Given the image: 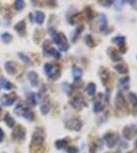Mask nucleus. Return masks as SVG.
<instances>
[{
  "instance_id": "20",
  "label": "nucleus",
  "mask_w": 137,
  "mask_h": 153,
  "mask_svg": "<svg viewBox=\"0 0 137 153\" xmlns=\"http://www.w3.org/2000/svg\"><path fill=\"white\" fill-rule=\"evenodd\" d=\"M99 74H100V80H101V82H103V84L104 86H106L108 81H110V73H108L104 68H101L100 73Z\"/></svg>"
},
{
  "instance_id": "33",
  "label": "nucleus",
  "mask_w": 137,
  "mask_h": 153,
  "mask_svg": "<svg viewBox=\"0 0 137 153\" xmlns=\"http://www.w3.org/2000/svg\"><path fill=\"white\" fill-rule=\"evenodd\" d=\"M83 32V26H79V27H77V29L75 30V32H74L73 34V42H76V40L79 38V36H80V34Z\"/></svg>"
},
{
  "instance_id": "28",
  "label": "nucleus",
  "mask_w": 137,
  "mask_h": 153,
  "mask_svg": "<svg viewBox=\"0 0 137 153\" xmlns=\"http://www.w3.org/2000/svg\"><path fill=\"white\" fill-rule=\"evenodd\" d=\"M4 120H5L6 125H7V126H8L9 128H13V127H15V119H12V117H11V115L9 114V113H6V114H5Z\"/></svg>"
},
{
  "instance_id": "15",
  "label": "nucleus",
  "mask_w": 137,
  "mask_h": 153,
  "mask_svg": "<svg viewBox=\"0 0 137 153\" xmlns=\"http://www.w3.org/2000/svg\"><path fill=\"white\" fill-rule=\"evenodd\" d=\"M28 79H29L30 84L33 87H37L39 85V76L36 71H30L28 74Z\"/></svg>"
},
{
  "instance_id": "18",
  "label": "nucleus",
  "mask_w": 137,
  "mask_h": 153,
  "mask_svg": "<svg viewBox=\"0 0 137 153\" xmlns=\"http://www.w3.org/2000/svg\"><path fill=\"white\" fill-rule=\"evenodd\" d=\"M129 76H124L119 81V85H118V89L120 91H123V90H127L129 88Z\"/></svg>"
},
{
  "instance_id": "36",
  "label": "nucleus",
  "mask_w": 137,
  "mask_h": 153,
  "mask_svg": "<svg viewBox=\"0 0 137 153\" xmlns=\"http://www.w3.org/2000/svg\"><path fill=\"white\" fill-rule=\"evenodd\" d=\"M129 100L134 106L137 105V95L135 93H130L129 94Z\"/></svg>"
},
{
  "instance_id": "43",
  "label": "nucleus",
  "mask_w": 137,
  "mask_h": 153,
  "mask_svg": "<svg viewBox=\"0 0 137 153\" xmlns=\"http://www.w3.org/2000/svg\"><path fill=\"white\" fill-rule=\"evenodd\" d=\"M135 147L137 148V139H136V141H135Z\"/></svg>"
},
{
  "instance_id": "40",
  "label": "nucleus",
  "mask_w": 137,
  "mask_h": 153,
  "mask_svg": "<svg viewBox=\"0 0 137 153\" xmlns=\"http://www.w3.org/2000/svg\"><path fill=\"white\" fill-rule=\"evenodd\" d=\"M78 148L75 147V146H70V147L67 149V153H78Z\"/></svg>"
},
{
  "instance_id": "9",
  "label": "nucleus",
  "mask_w": 137,
  "mask_h": 153,
  "mask_svg": "<svg viewBox=\"0 0 137 153\" xmlns=\"http://www.w3.org/2000/svg\"><path fill=\"white\" fill-rule=\"evenodd\" d=\"M71 105L73 106L75 109L81 110V109H83V108L87 106V103H86V101L84 100V98H83V97L75 96L71 100Z\"/></svg>"
},
{
  "instance_id": "41",
  "label": "nucleus",
  "mask_w": 137,
  "mask_h": 153,
  "mask_svg": "<svg viewBox=\"0 0 137 153\" xmlns=\"http://www.w3.org/2000/svg\"><path fill=\"white\" fill-rule=\"evenodd\" d=\"M3 139H4V132H3V130L0 128V142L3 141Z\"/></svg>"
},
{
  "instance_id": "32",
  "label": "nucleus",
  "mask_w": 137,
  "mask_h": 153,
  "mask_svg": "<svg viewBox=\"0 0 137 153\" xmlns=\"http://www.w3.org/2000/svg\"><path fill=\"white\" fill-rule=\"evenodd\" d=\"M68 144V141L64 140V139H62V140H57L56 142H55V147H56V149H64V147Z\"/></svg>"
},
{
  "instance_id": "12",
  "label": "nucleus",
  "mask_w": 137,
  "mask_h": 153,
  "mask_svg": "<svg viewBox=\"0 0 137 153\" xmlns=\"http://www.w3.org/2000/svg\"><path fill=\"white\" fill-rule=\"evenodd\" d=\"M103 139L106 143V146H108V148H113L114 146L117 144L118 136L116 135L115 133H113V132H108V133H106L105 135H104Z\"/></svg>"
},
{
  "instance_id": "29",
  "label": "nucleus",
  "mask_w": 137,
  "mask_h": 153,
  "mask_svg": "<svg viewBox=\"0 0 137 153\" xmlns=\"http://www.w3.org/2000/svg\"><path fill=\"white\" fill-rule=\"evenodd\" d=\"M1 39H2V41H3V43L9 44L11 41H12V35L9 34L8 32H5V33H3L1 35Z\"/></svg>"
},
{
  "instance_id": "13",
  "label": "nucleus",
  "mask_w": 137,
  "mask_h": 153,
  "mask_svg": "<svg viewBox=\"0 0 137 153\" xmlns=\"http://www.w3.org/2000/svg\"><path fill=\"white\" fill-rule=\"evenodd\" d=\"M98 25L100 32H105L108 29V18H106L104 13H99L98 15Z\"/></svg>"
},
{
  "instance_id": "5",
  "label": "nucleus",
  "mask_w": 137,
  "mask_h": 153,
  "mask_svg": "<svg viewBox=\"0 0 137 153\" xmlns=\"http://www.w3.org/2000/svg\"><path fill=\"white\" fill-rule=\"evenodd\" d=\"M11 138L15 141H20V142L24 141L25 138H26V130L21 125H18L11 133Z\"/></svg>"
},
{
  "instance_id": "44",
  "label": "nucleus",
  "mask_w": 137,
  "mask_h": 153,
  "mask_svg": "<svg viewBox=\"0 0 137 153\" xmlns=\"http://www.w3.org/2000/svg\"><path fill=\"white\" fill-rule=\"evenodd\" d=\"M1 110H2V109H1V106H0V113H1Z\"/></svg>"
},
{
  "instance_id": "19",
  "label": "nucleus",
  "mask_w": 137,
  "mask_h": 153,
  "mask_svg": "<svg viewBox=\"0 0 137 153\" xmlns=\"http://www.w3.org/2000/svg\"><path fill=\"white\" fill-rule=\"evenodd\" d=\"M108 54H110V57L111 59L113 60V61H120V60H122V56L119 54V52H118V50L114 49V48H111V49H108Z\"/></svg>"
},
{
  "instance_id": "4",
  "label": "nucleus",
  "mask_w": 137,
  "mask_h": 153,
  "mask_svg": "<svg viewBox=\"0 0 137 153\" xmlns=\"http://www.w3.org/2000/svg\"><path fill=\"white\" fill-rule=\"evenodd\" d=\"M15 113L18 117H23L28 120H33L34 119V113L28 107L24 105L23 103H18L17 107L15 108Z\"/></svg>"
},
{
  "instance_id": "7",
  "label": "nucleus",
  "mask_w": 137,
  "mask_h": 153,
  "mask_svg": "<svg viewBox=\"0 0 137 153\" xmlns=\"http://www.w3.org/2000/svg\"><path fill=\"white\" fill-rule=\"evenodd\" d=\"M116 107H117V110H120L124 113H127V104L126 101H125L124 96L122 95L121 92H119L117 95H116Z\"/></svg>"
},
{
  "instance_id": "16",
  "label": "nucleus",
  "mask_w": 137,
  "mask_h": 153,
  "mask_svg": "<svg viewBox=\"0 0 137 153\" xmlns=\"http://www.w3.org/2000/svg\"><path fill=\"white\" fill-rule=\"evenodd\" d=\"M38 95H37L36 93H29L27 96V104L30 106H36L37 103H38Z\"/></svg>"
},
{
  "instance_id": "2",
  "label": "nucleus",
  "mask_w": 137,
  "mask_h": 153,
  "mask_svg": "<svg viewBox=\"0 0 137 153\" xmlns=\"http://www.w3.org/2000/svg\"><path fill=\"white\" fill-rule=\"evenodd\" d=\"M52 36V40L53 42L56 44L59 47V49L62 51H67L69 49V43H68V39L62 33H56L54 32L53 34H51Z\"/></svg>"
},
{
  "instance_id": "30",
  "label": "nucleus",
  "mask_w": 137,
  "mask_h": 153,
  "mask_svg": "<svg viewBox=\"0 0 137 153\" xmlns=\"http://www.w3.org/2000/svg\"><path fill=\"white\" fill-rule=\"evenodd\" d=\"M113 42L117 45H119L120 47H124V44H125V37L123 36H117L113 39Z\"/></svg>"
},
{
  "instance_id": "38",
  "label": "nucleus",
  "mask_w": 137,
  "mask_h": 153,
  "mask_svg": "<svg viewBox=\"0 0 137 153\" xmlns=\"http://www.w3.org/2000/svg\"><path fill=\"white\" fill-rule=\"evenodd\" d=\"M85 15H86V17H87L88 20H91L92 17H93V11H92V9L90 7H87L85 9Z\"/></svg>"
},
{
  "instance_id": "34",
  "label": "nucleus",
  "mask_w": 137,
  "mask_h": 153,
  "mask_svg": "<svg viewBox=\"0 0 137 153\" xmlns=\"http://www.w3.org/2000/svg\"><path fill=\"white\" fill-rule=\"evenodd\" d=\"M103 105L100 101H95L94 104H93V110L95 113H98L100 111H103Z\"/></svg>"
},
{
  "instance_id": "11",
  "label": "nucleus",
  "mask_w": 137,
  "mask_h": 153,
  "mask_svg": "<svg viewBox=\"0 0 137 153\" xmlns=\"http://www.w3.org/2000/svg\"><path fill=\"white\" fill-rule=\"evenodd\" d=\"M17 100V94L11 93V94H4L3 96L0 98L1 104L3 106H10L15 103V101Z\"/></svg>"
},
{
  "instance_id": "3",
  "label": "nucleus",
  "mask_w": 137,
  "mask_h": 153,
  "mask_svg": "<svg viewBox=\"0 0 137 153\" xmlns=\"http://www.w3.org/2000/svg\"><path fill=\"white\" fill-rule=\"evenodd\" d=\"M45 140V132L42 128H36L32 135V145L36 147H41Z\"/></svg>"
},
{
  "instance_id": "17",
  "label": "nucleus",
  "mask_w": 137,
  "mask_h": 153,
  "mask_svg": "<svg viewBox=\"0 0 137 153\" xmlns=\"http://www.w3.org/2000/svg\"><path fill=\"white\" fill-rule=\"evenodd\" d=\"M15 32H18L20 35H25L26 34V22L25 20H21V22L17 23L15 25Z\"/></svg>"
},
{
  "instance_id": "10",
  "label": "nucleus",
  "mask_w": 137,
  "mask_h": 153,
  "mask_svg": "<svg viewBox=\"0 0 137 153\" xmlns=\"http://www.w3.org/2000/svg\"><path fill=\"white\" fill-rule=\"evenodd\" d=\"M43 50L45 53L49 54L50 56H53L54 58H59L60 57V53L59 50H56L55 48L50 47V42L48 40H46L43 44Z\"/></svg>"
},
{
  "instance_id": "6",
  "label": "nucleus",
  "mask_w": 137,
  "mask_h": 153,
  "mask_svg": "<svg viewBox=\"0 0 137 153\" xmlns=\"http://www.w3.org/2000/svg\"><path fill=\"white\" fill-rule=\"evenodd\" d=\"M66 128L69 130H72V131L79 132L82 129V122L78 117H73V119L66 122Z\"/></svg>"
},
{
  "instance_id": "1",
  "label": "nucleus",
  "mask_w": 137,
  "mask_h": 153,
  "mask_svg": "<svg viewBox=\"0 0 137 153\" xmlns=\"http://www.w3.org/2000/svg\"><path fill=\"white\" fill-rule=\"evenodd\" d=\"M44 73L48 76L49 80L55 81L60 76L62 71H60V66L59 63H50V62H47L44 66Z\"/></svg>"
},
{
  "instance_id": "27",
  "label": "nucleus",
  "mask_w": 137,
  "mask_h": 153,
  "mask_svg": "<svg viewBox=\"0 0 137 153\" xmlns=\"http://www.w3.org/2000/svg\"><path fill=\"white\" fill-rule=\"evenodd\" d=\"M18 57H20L21 58V60H22V61H24L25 63L27 64V66H31L32 64V60H31V58H30L29 56H28L27 54H25V53H22V52H18Z\"/></svg>"
},
{
  "instance_id": "25",
  "label": "nucleus",
  "mask_w": 137,
  "mask_h": 153,
  "mask_svg": "<svg viewBox=\"0 0 137 153\" xmlns=\"http://www.w3.org/2000/svg\"><path fill=\"white\" fill-rule=\"evenodd\" d=\"M115 69L119 74H121V75H125V74L128 73V66H125V64H123V63L116 64V66H115Z\"/></svg>"
},
{
  "instance_id": "35",
  "label": "nucleus",
  "mask_w": 137,
  "mask_h": 153,
  "mask_svg": "<svg viewBox=\"0 0 137 153\" xmlns=\"http://www.w3.org/2000/svg\"><path fill=\"white\" fill-rule=\"evenodd\" d=\"M85 43H86V45L89 46V47H94L95 46L93 39H92V37L90 36V35H87V36L85 37Z\"/></svg>"
},
{
  "instance_id": "22",
  "label": "nucleus",
  "mask_w": 137,
  "mask_h": 153,
  "mask_svg": "<svg viewBox=\"0 0 137 153\" xmlns=\"http://www.w3.org/2000/svg\"><path fill=\"white\" fill-rule=\"evenodd\" d=\"M0 87H2L4 90H11L15 88V86H13L12 83L8 82V81L4 80L2 76H0Z\"/></svg>"
},
{
  "instance_id": "26",
  "label": "nucleus",
  "mask_w": 137,
  "mask_h": 153,
  "mask_svg": "<svg viewBox=\"0 0 137 153\" xmlns=\"http://www.w3.org/2000/svg\"><path fill=\"white\" fill-rule=\"evenodd\" d=\"M86 92H87L90 96L95 95V93H96V85H95L94 83H89L87 88H86Z\"/></svg>"
},
{
  "instance_id": "42",
  "label": "nucleus",
  "mask_w": 137,
  "mask_h": 153,
  "mask_svg": "<svg viewBox=\"0 0 137 153\" xmlns=\"http://www.w3.org/2000/svg\"><path fill=\"white\" fill-rule=\"evenodd\" d=\"M133 115L137 117V105L134 106V108H133Z\"/></svg>"
},
{
  "instance_id": "37",
  "label": "nucleus",
  "mask_w": 137,
  "mask_h": 153,
  "mask_svg": "<svg viewBox=\"0 0 137 153\" xmlns=\"http://www.w3.org/2000/svg\"><path fill=\"white\" fill-rule=\"evenodd\" d=\"M62 89H64V91L66 92L67 94H71L73 88H72V86L68 84V83H64V84H62Z\"/></svg>"
},
{
  "instance_id": "45",
  "label": "nucleus",
  "mask_w": 137,
  "mask_h": 153,
  "mask_svg": "<svg viewBox=\"0 0 137 153\" xmlns=\"http://www.w3.org/2000/svg\"><path fill=\"white\" fill-rule=\"evenodd\" d=\"M128 153H133V152H128Z\"/></svg>"
},
{
  "instance_id": "24",
  "label": "nucleus",
  "mask_w": 137,
  "mask_h": 153,
  "mask_svg": "<svg viewBox=\"0 0 137 153\" xmlns=\"http://www.w3.org/2000/svg\"><path fill=\"white\" fill-rule=\"evenodd\" d=\"M34 20L37 24L42 25L44 23V20H45V15H44V12H42V11H36V12H35Z\"/></svg>"
},
{
  "instance_id": "21",
  "label": "nucleus",
  "mask_w": 137,
  "mask_h": 153,
  "mask_svg": "<svg viewBox=\"0 0 137 153\" xmlns=\"http://www.w3.org/2000/svg\"><path fill=\"white\" fill-rule=\"evenodd\" d=\"M50 110V105H49V102H48V98H45L43 101V103L41 104V107H40V111L43 115H46Z\"/></svg>"
},
{
  "instance_id": "23",
  "label": "nucleus",
  "mask_w": 137,
  "mask_h": 153,
  "mask_svg": "<svg viewBox=\"0 0 137 153\" xmlns=\"http://www.w3.org/2000/svg\"><path fill=\"white\" fill-rule=\"evenodd\" d=\"M82 75H83V71L82 69L78 66H73V76H74V80L75 81H79L81 78H82Z\"/></svg>"
},
{
  "instance_id": "8",
  "label": "nucleus",
  "mask_w": 137,
  "mask_h": 153,
  "mask_svg": "<svg viewBox=\"0 0 137 153\" xmlns=\"http://www.w3.org/2000/svg\"><path fill=\"white\" fill-rule=\"evenodd\" d=\"M123 136L127 140H132L135 136H137V127L134 125L126 126L123 129Z\"/></svg>"
},
{
  "instance_id": "14",
  "label": "nucleus",
  "mask_w": 137,
  "mask_h": 153,
  "mask_svg": "<svg viewBox=\"0 0 137 153\" xmlns=\"http://www.w3.org/2000/svg\"><path fill=\"white\" fill-rule=\"evenodd\" d=\"M4 66H5V71H6V73H7L8 75L12 76V75H15V74H17L18 66L13 61H7Z\"/></svg>"
},
{
  "instance_id": "39",
  "label": "nucleus",
  "mask_w": 137,
  "mask_h": 153,
  "mask_svg": "<svg viewBox=\"0 0 137 153\" xmlns=\"http://www.w3.org/2000/svg\"><path fill=\"white\" fill-rule=\"evenodd\" d=\"M99 3H100L101 6H103V7H110L114 4V1H99Z\"/></svg>"
},
{
  "instance_id": "31",
  "label": "nucleus",
  "mask_w": 137,
  "mask_h": 153,
  "mask_svg": "<svg viewBox=\"0 0 137 153\" xmlns=\"http://www.w3.org/2000/svg\"><path fill=\"white\" fill-rule=\"evenodd\" d=\"M25 6H26V3H25V1H23V0H17V1L15 2V10L18 11H22L23 9L25 8Z\"/></svg>"
}]
</instances>
